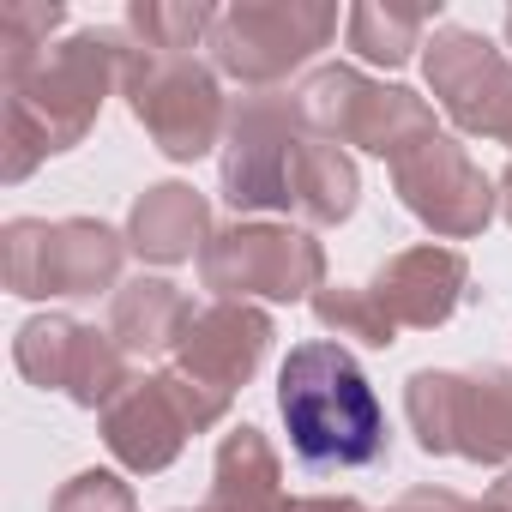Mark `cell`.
I'll return each mask as SVG.
<instances>
[{"label":"cell","mask_w":512,"mask_h":512,"mask_svg":"<svg viewBox=\"0 0 512 512\" xmlns=\"http://www.w3.org/2000/svg\"><path fill=\"white\" fill-rule=\"evenodd\" d=\"M127 31H73L67 43L43 49L19 79H7V163L0 175L25 181L43 157L79 145L109 97L121 85Z\"/></svg>","instance_id":"6da1fadb"},{"label":"cell","mask_w":512,"mask_h":512,"mask_svg":"<svg viewBox=\"0 0 512 512\" xmlns=\"http://www.w3.org/2000/svg\"><path fill=\"white\" fill-rule=\"evenodd\" d=\"M278 410L308 470H362L386 458V410L356 356L332 338L290 350L278 374Z\"/></svg>","instance_id":"7a4b0ae2"},{"label":"cell","mask_w":512,"mask_h":512,"mask_svg":"<svg viewBox=\"0 0 512 512\" xmlns=\"http://www.w3.org/2000/svg\"><path fill=\"white\" fill-rule=\"evenodd\" d=\"M121 97L139 115V127L157 139V151L175 157V163L205 157L229 127L217 67H199L193 55L145 49L133 37H127V61H121Z\"/></svg>","instance_id":"3957f363"},{"label":"cell","mask_w":512,"mask_h":512,"mask_svg":"<svg viewBox=\"0 0 512 512\" xmlns=\"http://www.w3.org/2000/svg\"><path fill=\"white\" fill-rule=\"evenodd\" d=\"M127 260V241L97 223V217H61V223H37V217H13L0 229V266H7V290L13 296H97L115 290Z\"/></svg>","instance_id":"277c9868"},{"label":"cell","mask_w":512,"mask_h":512,"mask_svg":"<svg viewBox=\"0 0 512 512\" xmlns=\"http://www.w3.org/2000/svg\"><path fill=\"white\" fill-rule=\"evenodd\" d=\"M404 410H410L422 452H458L470 464L512 458V374L506 368H476V374L422 368L404 386Z\"/></svg>","instance_id":"5b68a950"},{"label":"cell","mask_w":512,"mask_h":512,"mask_svg":"<svg viewBox=\"0 0 512 512\" xmlns=\"http://www.w3.org/2000/svg\"><path fill=\"white\" fill-rule=\"evenodd\" d=\"M302 97L290 91H247L223 127V199L235 211H290L296 163L308 145Z\"/></svg>","instance_id":"8992f818"},{"label":"cell","mask_w":512,"mask_h":512,"mask_svg":"<svg viewBox=\"0 0 512 512\" xmlns=\"http://www.w3.org/2000/svg\"><path fill=\"white\" fill-rule=\"evenodd\" d=\"M223 416H229V392H211V386L187 380L181 368H163V374L127 380L103 404V440L127 470L151 476V470H169L181 458L187 434H199Z\"/></svg>","instance_id":"52a82bcc"},{"label":"cell","mask_w":512,"mask_h":512,"mask_svg":"<svg viewBox=\"0 0 512 512\" xmlns=\"http://www.w3.org/2000/svg\"><path fill=\"white\" fill-rule=\"evenodd\" d=\"M332 37H338V7H320V0H241V7L217 13L205 49L217 73L253 91H272L302 61H314V49H326Z\"/></svg>","instance_id":"ba28073f"},{"label":"cell","mask_w":512,"mask_h":512,"mask_svg":"<svg viewBox=\"0 0 512 512\" xmlns=\"http://www.w3.org/2000/svg\"><path fill=\"white\" fill-rule=\"evenodd\" d=\"M296 97H302V115H308V127H314L320 139H332V145H362V151H374V157H386V163H398L410 145H422V139L440 133V127H434V109H428L416 91H404V85H374V79L356 73V67H320Z\"/></svg>","instance_id":"9c48e42d"},{"label":"cell","mask_w":512,"mask_h":512,"mask_svg":"<svg viewBox=\"0 0 512 512\" xmlns=\"http://www.w3.org/2000/svg\"><path fill=\"white\" fill-rule=\"evenodd\" d=\"M199 278L205 290H217V302H314L326 284V253L308 229H284V223H229L205 241L199 253Z\"/></svg>","instance_id":"30bf717a"},{"label":"cell","mask_w":512,"mask_h":512,"mask_svg":"<svg viewBox=\"0 0 512 512\" xmlns=\"http://www.w3.org/2000/svg\"><path fill=\"white\" fill-rule=\"evenodd\" d=\"M428 91L440 97L446 121L476 139H512V61L476 31H434L428 43Z\"/></svg>","instance_id":"8fae6325"},{"label":"cell","mask_w":512,"mask_h":512,"mask_svg":"<svg viewBox=\"0 0 512 512\" xmlns=\"http://www.w3.org/2000/svg\"><path fill=\"white\" fill-rule=\"evenodd\" d=\"M392 187L398 199L410 205V217H422L434 235L446 241H464V235H482L488 217H494V187L488 175L470 163V151L446 133L410 145L398 163H392Z\"/></svg>","instance_id":"7c38bea8"},{"label":"cell","mask_w":512,"mask_h":512,"mask_svg":"<svg viewBox=\"0 0 512 512\" xmlns=\"http://www.w3.org/2000/svg\"><path fill=\"white\" fill-rule=\"evenodd\" d=\"M266 350H272V320H266L260 308H253V302H211V308H199L193 326L181 332L175 368H181L187 380H199V386L235 398V386H247L253 374H260Z\"/></svg>","instance_id":"4fadbf2b"},{"label":"cell","mask_w":512,"mask_h":512,"mask_svg":"<svg viewBox=\"0 0 512 512\" xmlns=\"http://www.w3.org/2000/svg\"><path fill=\"white\" fill-rule=\"evenodd\" d=\"M464 284H470V266H464V253L458 247H404L392 253V260L380 266V278L368 284L374 302L392 314V326H440L452 320V308L464 302Z\"/></svg>","instance_id":"5bb4252c"},{"label":"cell","mask_w":512,"mask_h":512,"mask_svg":"<svg viewBox=\"0 0 512 512\" xmlns=\"http://www.w3.org/2000/svg\"><path fill=\"white\" fill-rule=\"evenodd\" d=\"M211 241V205L187 187V181H163L145 187L133 217H127V247L151 266H181L193 253H205Z\"/></svg>","instance_id":"9a60e30c"},{"label":"cell","mask_w":512,"mask_h":512,"mask_svg":"<svg viewBox=\"0 0 512 512\" xmlns=\"http://www.w3.org/2000/svg\"><path fill=\"white\" fill-rule=\"evenodd\" d=\"M199 512H296V500L284 494V470L278 452L260 428H229L217 446V470H211V494Z\"/></svg>","instance_id":"2e32d148"},{"label":"cell","mask_w":512,"mask_h":512,"mask_svg":"<svg viewBox=\"0 0 512 512\" xmlns=\"http://www.w3.org/2000/svg\"><path fill=\"white\" fill-rule=\"evenodd\" d=\"M193 302L163 284V278H133L115 290V314H109V338L127 350V356H163L181 344V332L193 326Z\"/></svg>","instance_id":"e0dca14e"},{"label":"cell","mask_w":512,"mask_h":512,"mask_svg":"<svg viewBox=\"0 0 512 512\" xmlns=\"http://www.w3.org/2000/svg\"><path fill=\"white\" fill-rule=\"evenodd\" d=\"M356 193H362V181H356V163L344 157V145L308 133L302 163H296V187H290V211L302 223L326 229V223H344L356 211Z\"/></svg>","instance_id":"ac0fdd59"},{"label":"cell","mask_w":512,"mask_h":512,"mask_svg":"<svg viewBox=\"0 0 512 512\" xmlns=\"http://www.w3.org/2000/svg\"><path fill=\"white\" fill-rule=\"evenodd\" d=\"M79 344H85V326H79V320H67V314H37L31 326H19L13 362H19V374H25L31 386L67 392V386H73V368H79Z\"/></svg>","instance_id":"d6986e66"},{"label":"cell","mask_w":512,"mask_h":512,"mask_svg":"<svg viewBox=\"0 0 512 512\" xmlns=\"http://www.w3.org/2000/svg\"><path fill=\"white\" fill-rule=\"evenodd\" d=\"M434 25V13L428 7H416V13H398V7H350V19H344V31H350V49L356 55H368V61H380V67H404L410 61V49H422V31Z\"/></svg>","instance_id":"ffe728a7"},{"label":"cell","mask_w":512,"mask_h":512,"mask_svg":"<svg viewBox=\"0 0 512 512\" xmlns=\"http://www.w3.org/2000/svg\"><path fill=\"white\" fill-rule=\"evenodd\" d=\"M217 25L211 7H199V0H133L127 13V37L145 43V49H169V55H193V43H205Z\"/></svg>","instance_id":"44dd1931"},{"label":"cell","mask_w":512,"mask_h":512,"mask_svg":"<svg viewBox=\"0 0 512 512\" xmlns=\"http://www.w3.org/2000/svg\"><path fill=\"white\" fill-rule=\"evenodd\" d=\"M61 19L67 13L55 7V0H7V7H0V79H19L49 49Z\"/></svg>","instance_id":"7402d4cb"},{"label":"cell","mask_w":512,"mask_h":512,"mask_svg":"<svg viewBox=\"0 0 512 512\" xmlns=\"http://www.w3.org/2000/svg\"><path fill=\"white\" fill-rule=\"evenodd\" d=\"M314 320H320L326 332H338V338H356V344H374V350L398 344V326H392V314L374 302V290L326 284V290L314 296Z\"/></svg>","instance_id":"603a6c76"},{"label":"cell","mask_w":512,"mask_h":512,"mask_svg":"<svg viewBox=\"0 0 512 512\" xmlns=\"http://www.w3.org/2000/svg\"><path fill=\"white\" fill-rule=\"evenodd\" d=\"M55 512H139V500L115 470H79L55 494Z\"/></svg>","instance_id":"cb8c5ba5"},{"label":"cell","mask_w":512,"mask_h":512,"mask_svg":"<svg viewBox=\"0 0 512 512\" xmlns=\"http://www.w3.org/2000/svg\"><path fill=\"white\" fill-rule=\"evenodd\" d=\"M392 512H476V506L452 488H410V494H398Z\"/></svg>","instance_id":"d4e9b609"},{"label":"cell","mask_w":512,"mask_h":512,"mask_svg":"<svg viewBox=\"0 0 512 512\" xmlns=\"http://www.w3.org/2000/svg\"><path fill=\"white\" fill-rule=\"evenodd\" d=\"M296 512H368V506L350 494H308V500H296Z\"/></svg>","instance_id":"484cf974"},{"label":"cell","mask_w":512,"mask_h":512,"mask_svg":"<svg viewBox=\"0 0 512 512\" xmlns=\"http://www.w3.org/2000/svg\"><path fill=\"white\" fill-rule=\"evenodd\" d=\"M488 500H494V506H500V512H512V470H506V476H500V482H494V494H488Z\"/></svg>","instance_id":"4316f807"},{"label":"cell","mask_w":512,"mask_h":512,"mask_svg":"<svg viewBox=\"0 0 512 512\" xmlns=\"http://www.w3.org/2000/svg\"><path fill=\"white\" fill-rule=\"evenodd\" d=\"M500 211H506V223H512V169L500 175Z\"/></svg>","instance_id":"83f0119b"},{"label":"cell","mask_w":512,"mask_h":512,"mask_svg":"<svg viewBox=\"0 0 512 512\" xmlns=\"http://www.w3.org/2000/svg\"><path fill=\"white\" fill-rule=\"evenodd\" d=\"M476 512H500V506H494V500H482V506H476Z\"/></svg>","instance_id":"f1b7e54d"},{"label":"cell","mask_w":512,"mask_h":512,"mask_svg":"<svg viewBox=\"0 0 512 512\" xmlns=\"http://www.w3.org/2000/svg\"><path fill=\"white\" fill-rule=\"evenodd\" d=\"M506 43H512V13H506Z\"/></svg>","instance_id":"f546056e"},{"label":"cell","mask_w":512,"mask_h":512,"mask_svg":"<svg viewBox=\"0 0 512 512\" xmlns=\"http://www.w3.org/2000/svg\"><path fill=\"white\" fill-rule=\"evenodd\" d=\"M506 145H512V139H506Z\"/></svg>","instance_id":"4dcf8cb0"}]
</instances>
